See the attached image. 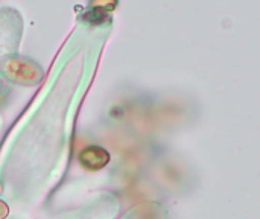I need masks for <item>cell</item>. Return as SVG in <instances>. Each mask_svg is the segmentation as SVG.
Returning <instances> with one entry per match:
<instances>
[{
	"instance_id": "1",
	"label": "cell",
	"mask_w": 260,
	"mask_h": 219,
	"mask_svg": "<svg viewBox=\"0 0 260 219\" xmlns=\"http://www.w3.org/2000/svg\"><path fill=\"white\" fill-rule=\"evenodd\" d=\"M110 162V154L101 146H87L79 154V163L87 171H99Z\"/></svg>"
},
{
	"instance_id": "2",
	"label": "cell",
	"mask_w": 260,
	"mask_h": 219,
	"mask_svg": "<svg viewBox=\"0 0 260 219\" xmlns=\"http://www.w3.org/2000/svg\"><path fill=\"white\" fill-rule=\"evenodd\" d=\"M8 206L3 203V201H0V219H5L8 216Z\"/></svg>"
},
{
	"instance_id": "3",
	"label": "cell",
	"mask_w": 260,
	"mask_h": 219,
	"mask_svg": "<svg viewBox=\"0 0 260 219\" xmlns=\"http://www.w3.org/2000/svg\"><path fill=\"white\" fill-rule=\"evenodd\" d=\"M0 192H2V186H0Z\"/></svg>"
}]
</instances>
